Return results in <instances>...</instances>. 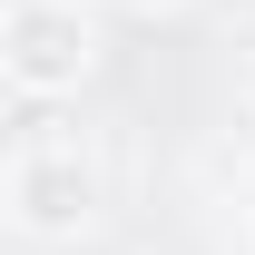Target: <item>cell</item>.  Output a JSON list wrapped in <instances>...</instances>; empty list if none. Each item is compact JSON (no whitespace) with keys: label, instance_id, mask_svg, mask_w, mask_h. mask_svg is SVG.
<instances>
[{"label":"cell","instance_id":"6da1fadb","mask_svg":"<svg viewBox=\"0 0 255 255\" xmlns=\"http://www.w3.org/2000/svg\"><path fill=\"white\" fill-rule=\"evenodd\" d=\"M0 216H10L20 246H79L108 216V177L79 137H20L10 167H0Z\"/></svg>","mask_w":255,"mask_h":255},{"label":"cell","instance_id":"3957f363","mask_svg":"<svg viewBox=\"0 0 255 255\" xmlns=\"http://www.w3.org/2000/svg\"><path fill=\"white\" fill-rule=\"evenodd\" d=\"M128 10H187V0H128Z\"/></svg>","mask_w":255,"mask_h":255},{"label":"cell","instance_id":"7a4b0ae2","mask_svg":"<svg viewBox=\"0 0 255 255\" xmlns=\"http://www.w3.org/2000/svg\"><path fill=\"white\" fill-rule=\"evenodd\" d=\"M0 79L30 108L79 98L98 79V10L89 0H10L0 10Z\"/></svg>","mask_w":255,"mask_h":255}]
</instances>
